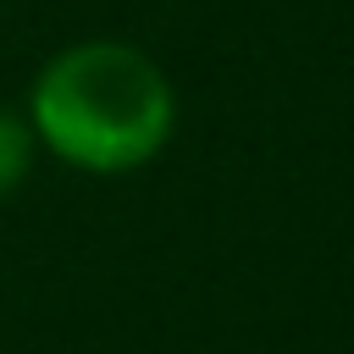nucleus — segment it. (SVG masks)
Segmentation results:
<instances>
[{
	"instance_id": "f03ea898",
	"label": "nucleus",
	"mask_w": 354,
	"mask_h": 354,
	"mask_svg": "<svg viewBox=\"0 0 354 354\" xmlns=\"http://www.w3.org/2000/svg\"><path fill=\"white\" fill-rule=\"evenodd\" d=\"M33 127L17 116V111H0V199L28 177V166H33Z\"/></svg>"
},
{
	"instance_id": "f257e3e1",
	"label": "nucleus",
	"mask_w": 354,
	"mask_h": 354,
	"mask_svg": "<svg viewBox=\"0 0 354 354\" xmlns=\"http://www.w3.org/2000/svg\"><path fill=\"white\" fill-rule=\"evenodd\" d=\"M177 100L166 72L122 39H83L44 61L28 94L33 138L77 171H133L171 138Z\"/></svg>"
}]
</instances>
